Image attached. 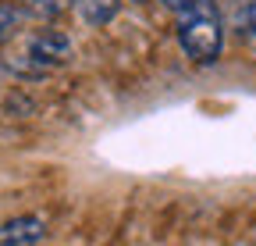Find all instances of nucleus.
<instances>
[{"mask_svg":"<svg viewBox=\"0 0 256 246\" xmlns=\"http://www.w3.org/2000/svg\"><path fill=\"white\" fill-rule=\"evenodd\" d=\"M178 43L182 54L200 68H210L224 54V22L214 0H196L178 15Z\"/></svg>","mask_w":256,"mask_h":246,"instance_id":"obj_1","label":"nucleus"},{"mask_svg":"<svg viewBox=\"0 0 256 246\" xmlns=\"http://www.w3.org/2000/svg\"><path fill=\"white\" fill-rule=\"evenodd\" d=\"M25 4V15L28 18H40L43 25H54V22H60L68 11H75L78 8V0H22Z\"/></svg>","mask_w":256,"mask_h":246,"instance_id":"obj_4","label":"nucleus"},{"mask_svg":"<svg viewBox=\"0 0 256 246\" xmlns=\"http://www.w3.org/2000/svg\"><path fill=\"white\" fill-rule=\"evenodd\" d=\"M128 4H150V0H128Z\"/></svg>","mask_w":256,"mask_h":246,"instance_id":"obj_8","label":"nucleus"},{"mask_svg":"<svg viewBox=\"0 0 256 246\" xmlns=\"http://www.w3.org/2000/svg\"><path fill=\"white\" fill-rule=\"evenodd\" d=\"M242 25H246L249 36H256V0H249V4L242 8Z\"/></svg>","mask_w":256,"mask_h":246,"instance_id":"obj_7","label":"nucleus"},{"mask_svg":"<svg viewBox=\"0 0 256 246\" xmlns=\"http://www.w3.org/2000/svg\"><path fill=\"white\" fill-rule=\"evenodd\" d=\"M72 36L60 33L57 25H43L36 33H28L22 40V54H14L8 61V68L18 72V75H28V79H40V75H50L54 68H64L72 61Z\"/></svg>","mask_w":256,"mask_h":246,"instance_id":"obj_2","label":"nucleus"},{"mask_svg":"<svg viewBox=\"0 0 256 246\" xmlns=\"http://www.w3.org/2000/svg\"><path fill=\"white\" fill-rule=\"evenodd\" d=\"M46 239V218L40 214H22L0 225V246H40Z\"/></svg>","mask_w":256,"mask_h":246,"instance_id":"obj_3","label":"nucleus"},{"mask_svg":"<svg viewBox=\"0 0 256 246\" xmlns=\"http://www.w3.org/2000/svg\"><path fill=\"white\" fill-rule=\"evenodd\" d=\"M25 4L22 0H0V43H8L22 33V25H25Z\"/></svg>","mask_w":256,"mask_h":246,"instance_id":"obj_5","label":"nucleus"},{"mask_svg":"<svg viewBox=\"0 0 256 246\" xmlns=\"http://www.w3.org/2000/svg\"><path fill=\"white\" fill-rule=\"evenodd\" d=\"M118 8H121V0H78V15H82L89 25H107V22H114Z\"/></svg>","mask_w":256,"mask_h":246,"instance_id":"obj_6","label":"nucleus"}]
</instances>
